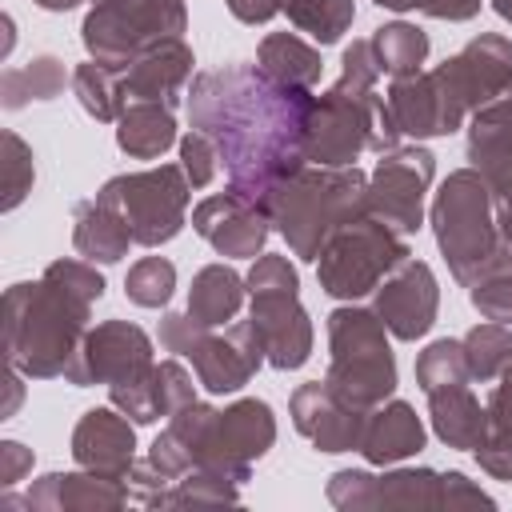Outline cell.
I'll use <instances>...</instances> for the list:
<instances>
[{"instance_id": "obj_1", "label": "cell", "mask_w": 512, "mask_h": 512, "mask_svg": "<svg viewBox=\"0 0 512 512\" xmlns=\"http://www.w3.org/2000/svg\"><path fill=\"white\" fill-rule=\"evenodd\" d=\"M312 92L276 84L260 64L236 60L224 68H204L188 88V120L220 148L228 188L248 200H264L284 176L308 164Z\"/></svg>"}, {"instance_id": "obj_2", "label": "cell", "mask_w": 512, "mask_h": 512, "mask_svg": "<svg viewBox=\"0 0 512 512\" xmlns=\"http://www.w3.org/2000/svg\"><path fill=\"white\" fill-rule=\"evenodd\" d=\"M104 276L92 260H52L40 280L4 292V356L28 380H56L72 368Z\"/></svg>"}, {"instance_id": "obj_3", "label": "cell", "mask_w": 512, "mask_h": 512, "mask_svg": "<svg viewBox=\"0 0 512 512\" xmlns=\"http://www.w3.org/2000/svg\"><path fill=\"white\" fill-rule=\"evenodd\" d=\"M276 444V416L264 400L244 396L228 408L192 400L168 416L164 432L148 448V464L164 480H180L192 468L220 472L236 484L252 480V464Z\"/></svg>"}, {"instance_id": "obj_4", "label": "cell", "mask_w": 512, "mask_h": 512, "mask_svg": "<svg viewBox=\"0 0 512 512\" xmlns=\"http://www.w3.org/2000/svg\"><path fill=\"white\" fill-rule=\"evenodd\" d=\"M380 64L372 52V40H352L340 56V80L312 96L308 108V132H304V156L308 164L324 168H348L368 148L380 152Z\"/></svg>"}, {"instance_id": "obj_5", "label": "cell", "mask_w": 512, "mask_h": 512, "mask_svg": "<svg viewBox=\"0 0 512 512\" xmlns=\"http://www.w3.org/2000/svg\"><path fill=\"white\" fill-rule=\"evenodd\" d=\"M428 224L456 284L472 288L488 276L512 272V244L496 224L492 188L476 168H456L444 176L432 196Z\"/></svg>"}, {"instance_id": "obj_6", "label": "cell", "mask_w": 512, "mask_h": 512, "mask_svg": "<svg viewBox=\"0 0 512 512\" xmlns=\"http://www.w3.org/2000/svg\"><path fill=\"white\" fill-rule=\"evenodd\" d=\"M260 204L272 228L284 236L288 252L316 264L324 240L340 224L368 216V176L356 164L348 168L304 164L300 172L284 176Z\"/></svg>"}, {"instance_id": "obj_7", "label": "cell", "mask_w": 512, "mask_h": 512, "mask_svg": "<svg viewBox=\"0 0 512 512\" xmlns=\"http://www.w3.org/2000/svg\"><path fill=\"white\" fill-rule=\"evenodd\" d=\"M388 328L376 308L356 300L328 312V372L324 380L356 408L372 412L396 392V356L388 348Z\"/></svg>"}, {"instance_id": "obj_8", "label": "cell", "mask_w": 512, "mask_h": 512, "mask_svg": "<svg viewBox=\"0 0 512 512\" xmlns=\"http://www.w3.org/2000/svg\"><path fill=\"white\" fill-rule=\"evenodd\" d=\"M160 344L172 356L192 360L196 384L212 396L240 392L260 372V364L268 360L264 340H260L252 320H232L224 332H216V328H204L200 320H192L188 308L168 312L160 320Z\"/></svg>"}, {"instance_id": "obj_9", "label": "cell", "mask_w": 512, "mask_h": 512, "mask_svg": "<svg viewBox=\"0 0 512 512\" xmlns=\"http://www.w3.org/2000/svg\"><path fill=\"white\" fill-rule=\"evenodd\" d=\"M184 28V0H92L80 24V40L92 60L124 72L148 48L184 36Z\"/></svg>"}, {"instance_id": "obj_10", "label": "cell", "mask_w": 512, "mask_h": 512, "mask_svg": "<svg viewBox=\"0 0 512 512\" xmlns=\"http://www.w3.org/2000/svg\"><path fill=\"white\" fill-rule=\"evenodd\" d=\"M408 256L412 248L400 232H392L376 216H360V220L340 224L324 240L316 256V280L332 300H360L376 292L380 280Z\"/></svg>"}, {"instance_id": "obj_11", "label": "cell", "mask_w": 512, "mask_h": 512, "mask_svg": "<svg viewBox=\"0 0 512 512\" xmlns=\"http://www.w3.org/2000/svg\"><path fill=\"white\" fill-rule=\"evenodd\" d=\"M428 84L440 104L444 136L456 132L476 108L512 96V40L500 32L472 36L456 56L428 72Z\"/></svg>"}, {"instance_id": "obj_12", "label": "cell", "mask_w": 512, "mask_h": 512, "mask_svg": "<svg viewBox=\"0 0 512 512\" xmlns=\"http://www.w3.org/2000/svg\"><path fill=\"white\" fill-rule=\"evenodd\" d=\"M100 196L124 212L136 244L160 248V244L176 240L180 228L188 224L192 184L180 164H156L144 172H120V176L104 180Z\"/></svg>"}, {"instance_id": "obj_13", "label": "cell", "mask_w": 512, "mask_h": 512, "mask_svg": "<svg viewBox=\"0 0 512 512\" xmlns=\"http://www.w3.org/2000/svg\"><path fill=\"white\" fill-rule=\"evenodd\" d=\"M436 176V156L424 144L384 148L368 172V216L384 220L392 232L412 236L424 228V196Z\"/></svg>"}, {"instance_id": "obj_14", "label": "cell", "mask_w": 512, "mask_h": 512, "mask_svg": "<svg viewBox=\"0 0 512 512\" xmlns=\"http://www.w3.org/2000/svg\"><path fill=\"white\" fill-rule=\"evenodd\" d=\"M328 504L340 512H368V508H444V472L436 468H340L328 476L324 488Z\"/></svg>"}, {"instance_id": "obj_15", "label": "cell", "mask_w": 512, "mask_h": 512, "mask_svg": "<svg viewBox=\"0 0 512 512\" xmlns=\"http://www.w3.org/2000/svg\"><path fill=\"white\" fill-rule=\"evenodd\" d=\"M156 364V348L152 336L132 324V320H100L96 328H88L72 368L64 372L68 384L88 388V384H124L144 376Z\"/></svg>"}, {"instance_id": "obj_16", "label": "cell", "mask_w": 512, "mask_h": 512, "mask_svg": "<svg viewBox=\"0 0 512 512\" xmlns=\"http://www.w3.org/2000/svg\"><path fill=\"white\" fill-rule=\"evenodd\" d=\"M288 416L292 428L316 448V452H360L364 420L368 412L348 404L328 380H308L288 396Z\"/></svg>"}, {"instance_id": "obj_17", "label": "cell", "mask_w": 512, "mask_h": 512, "mask_svg": "<svg viewBox=\"0 0 512 512\" xmlns=\"http://www.w3.org/2000/svg\"><path fill=\"white\" fill-rule=\"evenodd\" d=\"M192 232L212 244V252L228 260H256L264 252V240L272 232V220L264 204L248 200L244 192L228 188L216 196H204L192 208Z\"/></svg>"}, {"instance_id": "obj_18", "label": "cell", "mask_w": 512, "mask_h": 512, "mask_svg": "<svg viewBox=\"0 0 512 512\" xmlns=\"http://www.w3.org/2000/svg\"><path fill=\"white\" fill-rule=\"evenodd\" d=\"M132 500L124 476L76 468V472H44L32 480L24 496H4L0 508H28V512H116Z\"/></svg>"}, {"instance_id": "obj_19", "label": "cell", "mask_w": 512, "mask_h": 512, "mask_svg": "<svg viewBox=\"0 0 512 512\" xmlns=\"http://www.w3.org/2000/svg\"><path fill=\"white\" fill-rule=\"evenodd\" d=\"M372 296H376L372 308L380 312L384 328L396 340H420L432 332L436 312H440V284L424 260L408 256L404 264H396Z\"/></svg>"}, {"instance_id": "obj_20", "label": "cell", "mask_w": 512, "mask_h": 512, "mask_svg": "<svg viewBox=\"0 0 512 512\" xmlns=\"http://www.w3.org/2000/svg\"><path fill=\"white\" fill-rule=\"evenodd\" d=\"M252 312L248 320L256 324L260 340H264V356L272 368L280 372H296L308 364L312 356V316L300 304L296 288H272V292H248Z\"/></svg>"}, {"instance_id": "obj_21", "label": "cell", "mask_w": 512, "mask_h": 512, "mask_svg": "<svg viewBox=\"0 0 512 512\" xmlns=\"http://www.w3.org/2000/svg\"><path fill=\"white\" fill-rule=\"evenodd\" d=\"M108 400L132 424H156V420H168L172 412H180L184 404H192L196 400V384H192V372L176 356H168V360H156L152 372H144L140 380L112 384Z\"/></svg>"}, {"instance_id": "obj_22", "label": "cell", "mask_w": 512, "mask_h": 512, "mask_svg": "<svg viewBox=\"0 0 512 512\" xmlns=\"http://www.w3.org/2000/svg\"><path fill=\"white\" fill-rule=\"evenodd\" d=\"M72 460L76 468L124 476L136 464V424L112 404V408H88L72 428Z\"/></svg>"}, {"instance_id": "obj_23", "label": "cell", "mask_w": 512, "mask_h": 512, "mask_svg": "<svg viewBox=\"0 0 512 512\" xmlns=\"http://www.w3.org/2000/svg\"><path fill=\"white\" fill-rule=\"evenodd\" d=\"M192 68H196V56L184 44V36L164 40V44L148 48L144 56H136L120 72V100L124 104H132V100H160V104L176 108L184 84L192 80Z\"/></svg>"}, {"instance_id": "obj_24", "label": "cell", "mask_w": 512, "mask_h": 512, "mask_svg": "<svg viewBox=\"0 0 512 512\" xmlns=\"http://www.w3.org/2000/svg\"><path fill=\"white\" fill-rule=\"evenodd\" d=\"M424 444H428V432H424V420L416 416V408L408 400H384L364 420L360 456L372 468H392V464H404L408 456H416Z\"/></svg>"}, {"instance_id": "obj_25", "label": "cell", "mask_w": 512, "mask_h": 512, "mask_svg": "<svg viewBox=\"0 0 512 512\" xmlns=\"http://www.w3.org/2000/svg\"><path fill=\"white\" fill-rule=\"evenodd\" d=\"M136 244L124 212L104 200L100 192L92 200H80L72 212V248L92 264H120L128 248Z\"/></svg>"}, {"instance_id": "obj_26", "label": "cell", "mask_w": 512, "mask_h": 512, "mask_svg": "<svg viewBox=\"0 0 512 512\" xmlns=\"http://www.w3.org/2000/svg\"><path fill=\"white\" fill-rule=\"evenodd\" d=\"M428 420H432V432L440 436V444L460 448V452H476L484 444V436L492 432L488 408L472 396L468 384L428 392Z\"/></svg>"}, {"instance_id": "obj_27", "label": "cell", "mask_w": 512, "mask_h": 512, "mask_svg": "<svg viewBox=\"0 0 512 512\" xmlns=\"http://www.w3.org/2000/svg\"><path fill=\"white\" fill-rule=\"evenodd\" d=\"M116 144L132 160H156L176 144V116L172 104L160 100H132L116 116Z\"/></svg>"}, {"instance_id": "obj_28", "label": "cell", "mask_w": 512, "mask_h": 512, "mask_svg": "<svg viewBox=\"0 0 512 512\" xmlns=\"http://www.w3.org/2000/svg\"><path fill=\"white\" fill-rule=\"evenodd\" d=\"M244 296H248V284H244V276L236 268L204 264L192 276V288H188V316L200 320L204 328H224V324H232L240 316Z\"/></svg>"}, {"instance_id": "obj_29", "label": "cell", "mask_w": 512, "mask_h": 512, "mask_svg": "<svg viewBox=\"0 0 512 512\" xmlns=\"http://www.w3.org/2000/svg\"><path fill=\"white\" fill-rule=\"evenodd\" d=\"M256 64L284 88H304L312 92L320 84V72H324V60H320V48L300 40L296 32H268L260 44H256Z\"/></svg>"}, {"instance_id": "obj_30", "label": "cell", "mask_w": 512, "mask_h": 512, "mask_svg": "<svg viewBox=\"0 0 512 512\" xmlns=\"http://www.w3.org/2000/svg\"><path fill=\"white\" fill-rule=\"evenodd\" d=\"M64 84H72V72L64 68L60 56H32L28 64L4 68L0 72V108L4 112H20L32 100H56L64 92Z\"/></svg>"}, {"instance_id": "obj_31", "label": "cell", "mask_w": 512, "mask_h": 512, "mask_svg": "<svg viewBox=\"0 0 512 512\" xmlns=\"http://www.w3.org/2000/svg\"><path fill=\"white\" fill-rule=\"evenodd\" d=\"M372 52H376V64L384 76L400 80V76H416L424 72V60H428V32L408 24V20H392V24H380L372 36Z\"/></svg>"}, {"instance_id": "obj_32", "label": "cell", "mask_w": 512, "mask_h": 512, "mask_svg": "<svg viewBox=\"0 0 512 512\" xmlns=\"http://www.w3.org/2000/svg\"><path fill=\"white\" fill-rule=\"evenodd\" d=\"M280 12H288V20L308 32L320 48L340 44L344 32L356 20V4L352 0H280Z\"/></svg>"}, {"instance_id": "obj_33", "label": "cell", "mask_w": 512, "mask_h": 512, "mask_svg": "<svg viewBox=\"0 0 512 512\" xmlns=\"http://www.w3.org/2000/svg\"><path fill=\"white\" fill-rule=\"evenodd\" d=\"M72 92H76L80 108L92 120L116 124V116L124 108V100H120V72L116 68H108V64H100V60L88 56L84 64L72 68Z\"/></svg>"}, {"instance_id": "obj_34", "label": "cell", "mask_w": 512, "mask_h": 512, "mask_svg": "<svg viewBox=\"0 0 512 512\" xmlns=\"http://www.w3.org/2000/svg\"><path fill=\"white\" fill-rule=\"evenodd\" d=\"M464 344V360H468V376L488 384V380H500L512 364V328L508 324H476L468 328V336L460 340Z\"/></svg>"}, {"instance_id": "obj_35", "label": "cell", "mask_w": 512, "mask_h": 512, "mask_svg": "<svg viewBox=\"0 0 512 512\" xmlns=\"http://www.w3.org/2000/svg\"><path fill=\"white\" fill-rule=\"evenodd\" d=\"M468 160H472V168L488 180L492 204H496V224H500L504 240L512 244V140L476 148V152H468Z\"/></svg>"}, {"instance_id": "obj_36", "label": "cell", "mask_w": 512, "mask_h": 512, "mask_svg": "<svg viewBox=\"0 0 512 512\" xmlns=\"http://www.w3.org/2000/svg\"><path fill=\"white\" fill-rule=\"evenodd\" d=\"M468 360H464V344L444 336V340H432L420 356H416V384L420 392H440V388H456V384H468Z\"/></svg>"}, {"instance_id": "obj_37", "label": "cell", "mask_w": 512, "mask_h": 512, "mask_svg": "<svg viewBox=\"0 0 512 512\" xmlns=\"http://www.w3.org/2000/svg\"><path fill=\"white\" fill-rule=\"evenodd\" d=\"M200 504H240V484L220 472L192 468L180 480H172L160 500V508H200Z\"/></svg>"}, {"instance_id": "obj_38", "label": "cell", "mask_w": 512, "mask_h": 512, "mask_svg": "<svg viewBox=\"0 0 512 512\" xmlns=\"http://www.w3.org/2000/svg\"><path fill=\"white\" fill-rule=\"evenodd\" d=\"M176 292V264L168 256H140L124 276V296L136 308H164Z\"/></svg>"}, {"instance_id": "obj_39", "label": "cell", "mask_w": 512, "mask_h": 512, "mask_svg": "<svg viewBox=\"0 0 512 512\" xmlns=\"http://www.w3.org/2000/svg\"><path fill=\"white\" fill-rule=\"evenodd\" d=\"M36 184V164H32V148L20 140V132L4 128V200L0 208L12 212L24 204V196Z\"/></svg>"}, {"instance_id": "obj_40", "label": "cell", "mask_w": 512, "mask_h": 512, "mask_svg": "<svg viewBox=\"0 0 512 512\" xmlns=\"http://www.w3.org/2000/svg\"><path fill=\"white\" fill-rule=\"evenodd\" d=\"M180 168H184L192 188H208L216 180V168H220V148L212 144V136H204L200 128L180 136Z\"/></svg>"}, {"instance_id": "obj_41", "label": "cell", "mask_w": 512, "mask_h": 512, "mask_svg": "<svg viewBox=\"0 0 512 512\" xmlns=\"http://www.w3.org/2000/svg\"><path fill=\"white\" fill-rule=\"evenodd\" d=\"M468 300H472V308H476L484 320L512 324V272H508V276H488V280L472 284V288H468Z\"/></svg>"}, {"instance_id": "obj_42", "label": "cell", "mask_w": 512, "mask_h": 512, "mask_svg": "<svg viewBox=\"0 0 512 512\" xmlns=\"http://www.w3.org/2000/svg\"><path fill=\"white\" fill-rule=\"evenodd\" d=\"M476 456V464L492 476V480H508L512 484V432H488L484 436V444L472 452Z\"/></svg>"}, {"instance_id": "obj_43", "label": "cell", "mask_w": 512, "mask_h": 512, "mask_svg": "<svg viewBox=\"0 0 512 512\" xmlns=\"http://www.w3.org/2000/svg\"><path fill=\"white\" fill-rule=\"evenodd\" d=\"M444 508H496V500L464 472H444Z\"/></svg>"}, {"instance_id": "obj_44", "label": "cell", "mask_w": 512, "mask_h": 512, "mask_svg": "<svg viewBox=\"0 0 512 512\" xmlns=\"http://www.w3.org/2000/svg\"><path fill=\"white\" fill-rule=\"evenodd\" d=\"M32 472V448L20 440H0V488H16Z\"/></svg>"}, {"instance_id": "obj_45", "label": "cell", "mask_w": 512, "mask_h": 512, "mask_svg": "<svg viewBox=\"0 0 512 512\" xmlns=\"http://www.w3.org/2000/svg\"><path fill=\"white\" fill-rule=\"evenodd\" d=\"M484 408H488V420H492L496 432H512V364L496 380V388H492V396H488Z\"/></svg>"}, {"instance_id": "obj_46", "label": "cell", "mask_w": 512, "mask_h": 512, "mask_svg": "<svg viewBox=\"0 0 512 512\" xmlns=\"http://www.w3.org/2000/svg\"><path fill=\"white\" fill-rule=\"evenodd\" d=\"M416 12L432 16V20H448V24H464L480 12V0H416Z\"/></svg>"}, {"instance_id": "obj_47", "label": "cell", "mask_w": 512, "mask_h": 512, "mask_svg": "<svg viewBox=\"0 0 512 512\" xmlns=\"http://www.w3.org/2000/svg\"><path fill=\"white\" fill-rule=\"evenodd\" d=\"M224 4L240 24H268L280 12V0H224Z\"/></svg>"}, {"instance_id": "obj_48", "label": "cell", "mask_w": 512, "mask_h": 512, "mask_svg": "<svg viewBox=\"0 0 512 512\" xmlns=\"http://www.w3.org/2000/svg\"><path fill=\"white\" fill-rule=\"evenodd\" d=\"M36 8H44V12H72V8H80L84 0H32Z\"/></svg>"}, {"instance_id": "obj_49", "label": "cell", "mask_w": 512, "mask_h": 512, "mask_svg": "<svg viewBox=\"0 0 512 512\" xmlns=\"http://www.w3.org/2000/svg\"><path fill=\"white\" fill-rule=\"evenodd\" d=\"M372 4H380V8H388V12H412V8H416V0H372Z\"/></svg>"}, {"instance_id": "obj_50", "label": "cell", "mask_w": 512, "mask_h": 512, "mask_svg": "<svg viewBox=\"0 0 512 512\" xmlns=\"http://www.w3.org/2000/svg\"><path fill=\"white\" fill-rule=\"evenodd\" d=\"M492 12H496L500 20H512V0H492Z\"/></svg>"}]
</instances>
